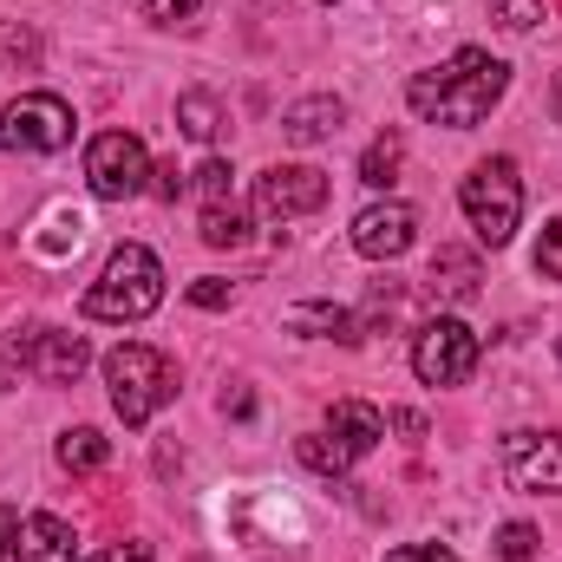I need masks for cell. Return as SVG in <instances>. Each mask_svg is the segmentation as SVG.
Masks as SVG:
<instances>
[{
  "instance_id": "obj_1",
  "label": "cell",
  "mask_w": 562,
  "mask_h": 562,
  "mask_svg": "<svg viewBox=\"0 0 562 562\" xmlns=\"http://www.w3.org/2000/svg\"><path fill=\"white\" fill-rule=\"evenodd\" d=\"M504 86H510V66L504 59H491L484 46H458L445 66H431V72H419L406 86V105L419 119H431V125L471 132L477 119H491V105L504 99Z\"/></svg>"
},
{
  "instance_id": "obj_2",
  "label": "cell",
  "mask_w": 562,
  "mask_h": 562,
  "mask_svg": "<svg viewBox=\"0 0 562 562\" xmlns=\"http://www.w3.org/2000/svg\"><path fill=\"white\" fill-rule=\"evenodd\" d=\"M105 386H112L119 419L132 425V431H144V425L177 400V367H170L157 347L125 340V347H112V353H105Z\"/></svg>"
},
{
  "instance_id": "obj_3",
  "label": "cell",
  "mask_w": 562,
  "mask_h": 562,
  "mask_svg": "<svg viewBox=\"0 0 562 562\" xmlns=\"http://www.w3.org/2000/svg\"><path fill=\"white\" fill-rule=\"evenodd\" d=\"M157 301H164V262L144 243H125L112 249L105 276L86 288V321H144L157 314Z\"/></svg>"
},
{
  "instance_id": "obj_4",
  "label": "cell",
  "mask_w": 562,
  "mask_h": 562,
  "mask_svg": "<svg viewBox=\"0 0 562 562\" xmlns=\"http://www.w3.org/2000/svg\"><path fill=\"white\" fill-rule=\"evenodd\" d=\"M458 203H464L477 243H484V249H504V243L517 236V223H524V177H517V164H510V157H484V164L458 183Z\"/></svg>"
},
{
  "instance_id": "obj_5",
  "label": "cell",
  "mask_w": 562,
  "mask_h": 562,
  "mask_svg": "<svg viewBox=\"0 0 562 562\" xmlns=\"http://www.w3.org/2000/svg\"><path fill=\"white\" fill-rule=\"evenodd\" d=\"M13 367L20 373H40L46 386H72L92 367V347L79 334H59V327H20L7 340V360H0V386H13Z\"/></svg>"
},
{
  "instance_id": "obj_6",
  "label": "cell",
  "mask_w": 562,
  "mask_h": 562,
  "mask_svg": "<svg viewBox=\"0 0 562 562\" xmlns=\"http://www.w3.org/2000/svg\"><path fill=\"white\" fill-rule=\"evenodd\" d=\"M72 144V105L53 92H26L0 112V150L7 157H53Z\"/></svg>"
},
{
  "instance_id": "obj_7",
  "label": "cell",
  "mask_w": 562,
  "mask_h": 562,
  "mask_svg": "<svg viewBox=\"0 0 562 562\" xmlns=\"http://www.w3.org/2000/svg\"><path fill=\"white\" fill-rule=\"evenodd\" d=\"M471 367H477V334L464 321L438 314V321H425L419 334H413V373H419L425 386H464Z\"/></svg>"
},
{
  "instance_id": "obj_8",
  "label": "cell",
  "mask_w": 562,
  "mask_h": 562,
  "mask_svg": "<svg viewBox=\"0 0 562 562\" xmlns=\"http://www.w3.org/2000/svg\"><path fill=\"white\" fill-rule=\"evenodd\" d=\"M86 183H92V196H105V203L138 196L144 183H150L144 144L132 138V132H99V138L86 144Z\"/></svg>"
},
{
  "instance_id": "obj_9",
  "label": "cell",
  "mask_w": 562,
  "mask_h": 562,
  "mask_svg": "<svg viewBox=\"0 0 562 562\" xmlns=\"http://www.w3.org/2000/svg\"><path fill=\"white\" fill-rule=\"evenodd\" d=\"M327 170H314V164H269L262 177H256V210L269 216V223H288V216H314L321 203H327Z\"/></svg>"
},
{
  "instance_id": "obj_10",
  "label": "cell",
  "mask_w": 562,
  "mask_h": 562,
  "mask_svg": "<svg viewBox=\"0 0 562 562\" xmlns=\"http://www.w3.org/2000/svg\"><path fill=\"white\" fill-rule=\"evenodd\" d=\"M504 477L530 497H562V431H510L504 438Z\"/></svg>"
},
{
  "instance_id": "obj_11",
  "label": "cell",
  "mask_w": 562,
  "mask_h": 562,
  "mask_svg": "<svg viewBox=\"0 0 562 562\" xmlns=\"http://www.w3.org/2000/svg\"><path fill=\"white\" fill-rule=\"evenodd\" d=\"M413 243H419V216L406 203H373V210L353 216V249L367 262H400Z\"/></svg>"
},
{
  "instance_id": "obj_12",
  "label": "cell",
  "mask_w": 562,
  "mask_h": 562,
  "mask_svg": "<svg viewBox=\"0 0 562 562\" xmlns=\"http://www.w3.org/2000/svg\"><path fill=\"white\" fill-rule=\"evenodd\" d=\"M79 243H86V216L72 203H46L40 223H33V236H26V256L46 262V269H59L66 256H79Z\"/></svg>"
},
{
  "instance_id": "obj_13",
  "label": "cell",
  "mask_w": 562,
  "mask_h": 562,
  "mask_svg": "<svg viewBox=\"0 0 562 562\" xmlns=\"http://www.w3.org/2000/svg\"><path fill=\"white\" fill-rule=\"evenodd\" d=\"M327 438H334L347 458H367V451L386 438V413L367 406V400H340V406L327 413Z\"/></svg>"
},
{
  "instance_id": "obj_14",
  "label": "cell",
  "mask_w": 562,
  "mask_h": 562,
  "mask_svg": "<svg viewBox=\"0 0 562 562\" xmlns=\"http://www.w3.org/2000/svg\"><path fill=\"white\" fill-rule=\"evenodd\" d=\"M281 327H288V334H314V340H340V347L360 340V321H353L347 307H334V301H294V307L281 314Z\"/></svg>"
},
{
  "instance_id": "obj_15",
  "label": "cell",
  "mask_w": 562,
  "mask_h": 562,
  "mask_svg": "<svg viewBox=\"0 0 562 562\" xmlns=\"http://www.w3.org/2000/svg\"><path fill=\"white\" fill-rule=\"evenodd\" d=\"M13 562H72V524L59 517H26L20 537H13Z\"/></svg>"
},
{
  "instance_id": "obj_16",
  "label": "cell",
  "mask_w": 562,
  "mask_h": 562,
  "mask_svg": "<svg viewBox=\"0 0 562 562\" xmlns=\"http://www.w3.org/2000/svg\"><path fill=\"white\" fill-rule=\"evenodd\" d=\"M477 256L471 249H458V243H438V256H431V276H425V288L431 294H445V301H471L477 294Z\"/></svg>"
},
{
  "instance_id": "obj_17",
  "label": "cell",
  "mask_w": 562,
  "mask_h": 562,
  "mask_svg": "<svg viewBox=\"0 0 562 562\" xmlns=\"http://www.w3.org/2000/svg\"><path fill=\"white\" fill-rule=\"evenodd\" d=\"M340 125H347V105H340V99H301V105H288L281 138L288 144H321V138H334Z\"/></svg>"
},
{
  "instance_id": "obj_18",
  "label": "cell",
  "mask_w": 562,
  "mask_h": 562,
  "mask_svg": "<svg viewBox=\"0 0 562 562\" xmlns=\"http://www.w3.org/2000/svg\"><path fill=\"white\" fill-rule=\"evenodd\" d=\"M105 458H112V438H105V431H92V425L59 431V464H66V471H79V477H86V471H99Z\"/></svg>"
},
{
  "instance_id": "obj_19",
  "label": "cell",
  "mask_w": 562,
  "mask_h": 562,
  "mask_svg": "<svg viewBox=\"0 0 562 562\" xmlns=\"http://www.w3.org/2000/svg\"><path fill=\"white\" fill-rule=\"evenodd\" d=\"M400 164H406V144H400V132H386V138L360 157V183L367 190H393L400 183Z\"/></svg>"
},
{
  "instance_id": "obj_20",
  "label": "cell",
  "mask_w": 562,
  "mask_h": 562,
  "mask_svg": "<svg viewBox=\"0 0 562 562\" xmlns=\"http://www.w3.org/2000/svg\"><path fill=\"white\" fill-rule=\"evenodd\" d=\"M203 243H210V249H243V243H249V216H243L236 203H210V210H203Z\"/></svg>"
},
{
  "instance_id": "obj_21",
  "label": "cell",
  "mask_w": 562,
  "mask_h": 562,
  "mask_svg": "<svg viewBox=\"0 0 562 562\" xmlns=\"http://www.w3.org/2000/svg\"><path fill=\"white\" fill-rule=\"evenodd\" d=\"M177 125H183V138L210 144L216 132H223V112H216L210 92H183V99H177Z\"/></svg>"
},
{
  "instance_id": "obj_22",
  "label": "cell",
  "mask_w": 562,
  "mask_h": 562,
  "mask_svg": "<svg viewBox=\"0 0 562 562\" xmlns=\"http://www.w3.org/2000/svg\"><path fill=\"white\" fill-rule=\"evenodd\" d=\"M301 464L321 471V477H347V471H353V458H347L327 431H307V438H301Z\"/></svg>"
},
{
  "instance_id": "obj_23",
  "label": "cell",
  "mask_w": 562,
  "mask_h": 562,
  "mask_svg": "<svg viewBox=\"0 0 562 562\" xmlns=\"http://www.w3.org/2000/svg\"><path fill=\"white\" fill-rule=\"evenodd\" d=\"M491 20H497L504 33H530L537 20H550V0H497Z\"/></svg>"
},
{
  "instance_id": "obj_24",
  "label": "cell",
  "mask_w": 562,
  "mask_h": 562,
  "mask_svg": "<svg viewBox=\"0 0 562 562\" xmlns=\"http://www.w3.org/2000/svg\"><path fill=\"white\" fill-rule=\"evenodd\" d=\"M537 543H543V537H537L530 524H504V530H497V557L504 562H537Z\"/></svg>"
},
{
  "instance_id": "obj_25",
  "label": "cell",
  "mask_w": 562,
  "mask_h": 562,
  "mask_svg": "<svg viewBox=\"0 0 562 562\" xmlns=\"http://www.w3.org/2000/svg\"><path fill=\"white\" fill-rule=\"evenodd\" d=\"M0 59L7 66H40V33L33 26H7L0 33Z\"/></svg>"
},
{
  "instance_id": "obj_26",
  "label": "cell",
  "mask_w": 562,
  "mask_h": 562,
  "mask_svg": "<svg viewBox=\"0 0 562 562\" xmlns=\"http://www.w3.org/2000/svg\"><path fill=\"white\" fill-rule=\"evenodd\" d=\"M229 177H236V170H229L223 157H210V164L196 170V190H203V203H229Z\"/></svg>"
},
{
  "instance_id": "obj_27",
  "label": "cell",
  "mask_w": 562,
  "mask_h": 562,
  "mask_svg": "<svg viewBox=\"0 0 562 562\" xmlns=\"http://www.w3.org/2000/svg\"><path fill=\"white\" fill-rule=\"evenodd\" d=\"M537 276H543V281H562V216L543 229V243H537Z\"/></svg>"
},
{
  "instance_id": "obj_28",
  "label": "cell",
  "mask_w": 562,
  "mask_h": 562,
  "mask_svg": "<svg viewBox=\"0 0 562 562\" xmlns=\"http://www.w3.org/2000/svg\"><path fill=\"white\" fill-rule=\"evenodd\" d=\"M406 314H413V294H386V288L373 294V327H393V321H406Z\"/></svg>"
},
{
  "instance_id": "obj_29",
  "label": "cell",
  "mask_w": 562,
  "mask_h": 562,
  "mask_svg": "<svg viewBox=\"0 0 562 562\" xmlns=\"http://www.w3.org/2000/svg\"><path fill=\"white\" fill-rule=\"evenodd\" d=\"M386 562H458V550H445V543H400Z\"/></svg>"
},
{
  "instance_id": "obj_30",
  "label": "cell",
  "mask_w": 562,
  "mask_h": 562,
  "mask_svg": "<svg viewBox=\"0 0 562 562\" xmlns=\"http://www.w3.org/2000/svg\"><path fill=\"white\" fill-rule=\"evenodd\" d=\"M196 7H203V0H144V13H150V20H164V26H177V20H190Z\"/></svg>"
},
{
  "instance_id": "obj_31",
  "label": "cell",
  "mask_w": 562,
  "mask_h": 562,
  "mask_svg": "<svg viewBox=\"0 0 562 562\" xmlns=\"http://www.w3.org/2000/svg\"><path fill=\"white\" fill-rule=\"evenodd\" d=\"M86 562H150V543H132V537H125V543H105V550H92Z\"/></svg>"
},
{
  "instance_id": "obj_32",
  "label": "cell",
  "mask_w": 562,
  "mask_h": 562,
  "mask_svg": "<svg viewBox=\"0 0 562 562\" xmlns=\"http://www.w3.org/2000/svg\"><path fill=\"white\" fill-rule=\"evenodd\" d=\"M190 301H196V307H229V281H216V276L190 281Z\"/></svg>"
},
{
  "instance_id": "obj_33",
  "label": "cell",
  "mask_w": 562,
  "mask_h": 562,
  "mask_svg": "<svg viewBox=\"0 0 562 562\" xmlns=\"http://www.w3.org/2000/svg\"><path fill=\"white\" fill-rule=\"evenodd\" d=\"M223 419H256V393L249 386H229L223 393Z\"/></svg>"
},
{
  "instance_id": "obj_34",
  "label": "cell",
  "mask_w": 562,
  "mask_h": 562,
  "mask_svg": "<svg viewBox=\"0 0 562 562\" xmlns=\"http://www.w3.org/2000/svg\"><path fill=\"white\" fill-rule=\"evenodd\" d=\"M150 177H157V196H164V203L183 196V170H177V164H164V170H150Z\"/></svg>"
},
{
  "instance_id": "obj_35",
  "label": "cell",
  "mask_w": 562,
  "mask_h": 562,
  "mask_svg": "<svg viewBox=\"0 0 562 562\" xmlns=\"http://www.w3.org/2000/svg\"><path fill=\"white\" fill-rule=\"evenodd\" d=\"M13 537H20V517H13V510H7V504H0V557H7V550H13Z\"/></svg>"
},
{
  "instance_id": "obj_36",
  "label": "cell",
  "mask_w": 562,
  "mask_h": 562,
  "mask_svg": "<svg viewBox=\"0 0 562 562\" xmlns=\"http://www.w3.org/2000/svg\"><path fill=\"white\" fill-rule=\"evenodd\" d=\"M393 425H400L406 438H425V419H419V413H393Z\"/></svg>"
},
{
  "instance_id": "obj_37",
  "label": "cell",
  "mask_w": 562,
  "mask_h": 562,
  "mask_svg": "<svg viewBox=\"0 0 562 562\" xmlns=\"http://www.w3.org/2000/svg\"><path fill=\"white\" fill-rule=\"evenodd\" d=\"M321 7H334V0H321Z\"/></svg>"
},
{
  "instance_id": "obj_38",
  "label": "cell",
  "mask_w": 562,
  "mask_h": 562,
  "mask_svg": "<svg viewBox=\"0 0 562 562\" xmlns=\"http://www.w3.org/2000/svg\"><path fill=\"white\" fill-rule=\"evenodd\" d=\"M557 353H562V347H557Z\"/></svg>"
}]
</instances>
